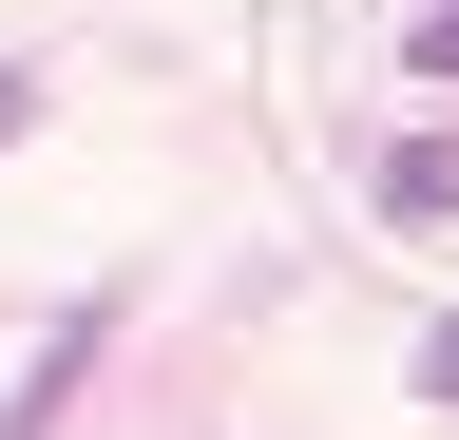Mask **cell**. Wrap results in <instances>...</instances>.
<instances>
[{
  "instance_id": "6da1fadb",
  "label": "cell",
  "mask_w": 459,
  "mask_h": 440,
  "mask_svg": "<svg viewBox=\"0 0 459 440\" xmlns=\"http://www.w3.org/2000/svg\"><path fill=\"white\" fill-rule=\"evenodd\" d=\"M383 211H402V230H440V211H459V153L421 134V153H383Z\"/></svg>"
},
{
  "instance_id": "7a4b0ae2",
  "label": "cell",
  "mask_w": 459,
  "mask_h": 440,
  "mask_svg": "<svg viewBox=\"0 0 459 440\" xmlns=\"http://www.w3.org/2000/svg\"><path fill=\"white\" fill-rule=\"evenodd\" d=\"M421 402H459V306H440V325H421Z\"/></svg>"
},
{
  "instance_id": "3957f363",
  "label": "cell",
  "mask_w": 459,
  "mask_h": 440,
  "mask_svg": "<svg viewBox=\"0 0 459 440\" xmlns=\"http://www.w3.org/2000/svg\"><path fill=\"white\" fill-rule=\"evenodd\" d=\"M402 58H421V77H459V0H440V20H421V39H402Z\"/></svg>"
},
{
  "instance_id": "277c9868",
  "label": "cell",
  "mask_w": 459,
  "mask_h": 440,
  "mask_svg": "<svg viewBox=\"0 0 459 440\" xmlns=\"http://www.w3.org/2000/svg\"><path fill=\"white\" fill-rule=\"evenodd\" d=\"M20 116H39V77H0V134H20Z\"/></svg>"
}]
</instances>
